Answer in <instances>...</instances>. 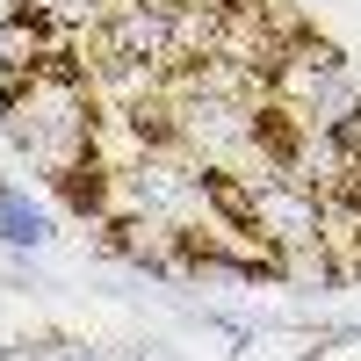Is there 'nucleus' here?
<instances>
[{
  "mask_svg": "<svg viewBox=\"0 0 361 361\" xmlns=\"http://www.w3.org/2000/svg\"><path fill=\"white\" fill-rule=\"evenodd\" d=\"M51 188L66 195V209L73 217H94V224H109V195H116V173L87 152V159H73L66 173H51Z\"/></svg>",
  "mask_w": 361,
  "mask_h": 361,
  "instance_id": "f257e3e1",
  "label": "nucleus"
},
{
  "mask_svg": "<svg viewBox=\"0 0 361 361\" xmlns=\"http://www.w3.org/2000/svg\"><path fill=\"white\" fill-rule=\"evenodd\" d=\"M0 224H8V246H15V253H22V246H44V238H51V217H44V209H29V195L15 188V180L0 188Z\"/></svg>",
  "mask_w": 361,
  "mask_h": 361,
  "instance_id": "f03ea898",
  "label": "nucleus"
},
{
  "mask_svg": "<svg viewBox=\"0 0 361 361\" xmlns=\"http://www.w3.org/2000/svg\"><path fill=\"white\" fill-rule=\"evenodd\" d=\"M325 137L340 145V159H347V166H361V94H354V109H347V116H340V123L325 130Z\"/></svg>",
  "mask_w": 361,
  "mask_h": 361,
  "instance_id": "7ed1b4c3",
  "label": "nucleus"
},
{
  "mask_svg": "<svg viewBox=\"0 0 361 361\" xmlns=\"http://www.w3.org/2000/svg\"><path fill=\"white\" fill-rule=\"evenodd\" d=\"M159 8H202V15H238V8H253V0H159Z\"/></svg>",
  "mask_w": 361,
  "mask_h": 361,
  "instance_id": "20e7f679",
  "label": "nucleus"
}]
</instances>
